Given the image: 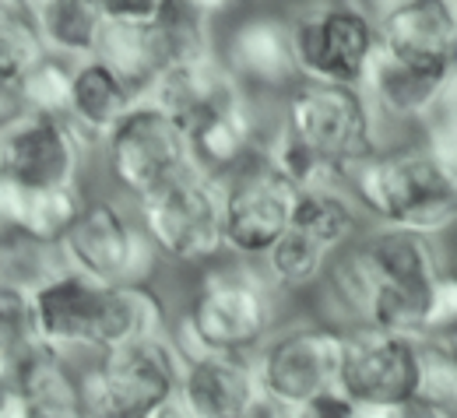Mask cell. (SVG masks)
<instances>
[{"label":"cell","mask_w":457,"mask_h":418,"mask_svg":"<svg viewBox=\"0 0 457 418\" xmlns=\"http://www.w3.org/2000/svg\"><path fill=\"white\" fill-rule=\"evenodd\" d=\"M282 296L261 264L215 260L194 282L170 338L183 362L201 356H253L278 327Z\"/></svg>","instance_id":"obj_1"},{"label":"cell","mask_w":457,"mask_h":418,"mask_svg":"<svg viewBox=\"0 0 457 418\" xmlns=\"http://www.w3.org/2000/svg\"><path fill=\"white\" fill-rule=\"evenodd\" d=\"M345 190L377 229H404L426 239L457 229V179L447 176L419 141H387L348 173Z\"/></svg>","instance_id":"obj_2"},{"label":"cell","mask_w":457,"mask_h":418,"mask_svg":"<svg viewBox=\"0 0 457 418\" xmlns=\"http://www.w3.org/2000/svg\"><path fill=\"white\" fill-rule=\"evenodd\" d=\"M370 285L362 324L422 341V306L429 285L447 271L436 239L404 229H373L352 242Z\"/></svg>","instance_id":"obj_3"},{"label":"cell","mask_w":457,"mask_h":418,"mask_svg":"<svg viewBox=\"0 0 457 418\" xmlns=\"http://www.w3.org/2000/svg\"><path fill=\"white\" fill-rule=\"evenodd\" d=\"M183 356L170 334L145 338L78 362V401L85 418H159L170 408Z\"/></svg>","instance_id":"obj_4"},{"label":"cell","mask_w":457,"mask_h":418,"mask_svg":"<svg viewBox=\"0 0 457 418\" xmlns=\"http://www.w3.org/2000/svg\"><path fill=\"white\" fill-rule=\"evenodd\" d=\"M278 119L313 155H320L331 166L342 186L352 169H359L387 144L384 123L370 110L359 88L299 81L288 95H282Z\"/></svg>","instance_id":"obj_5"},{"label":"cell","mask_w":457,"mask_h":418,"mask_svg":"<svg viewBox=\"0 0 457 418\" xmlns=\"http://www.w3.org/2000/svg\"><path fill=\"white\" fill-rule=\"evenodd\" d=\"M130 208L159 260L176 267H208L226 257L219 179L187 169Z\"/></svg>","instance_id":"obj_6"},{"label":"cell","mask_w":457,"mask_h":418,"mask_svg":"<svg viewBox=\"0 0 457 418\" xmlns=\"http://www.w3.org/2000/svg\"><path fill=\"white\" fill-rule=\"evenodd\" d=\"M63 271L92 285H152L159 253L134 218V208L120 197H88L78 222L57 246Z\"/></svg>","instance_id":"obj_7"},{"label":"cell","mask_w":457,"mask_h":418,"mask_svg":"<svg viewBox=\"0 0 457 418\" xmlns=\"http://www.w3.org/2000/svg\"><path fill=\"white\" fill-rule=\"evenodd\" d=\"M288 43L299 81L362 88L377 57L373 7L366 4H310L288 11Z\"/></svg>","instance_id":"obj_8"},{"label":"cell","mask_w":457,"mask_h":418,"mask_svg":"<svg viewBox=\"0 0 457 418\" xmlns=\"http://www.w3.org/2000/svg\"><path fill=\"white\" fill-rule=\"evenodd\" d=\"M342 331L324 320L278 324L275 334L253 352V373L268 415L292 412L338 383Z\"/></svg>","instance_id":"obj_9"},{"label":"cell","mask_w":457,"mask_h":418,"mask_svg":"<svg viewBox=\"0 0 457 418\" xmlns=\"http://www.w3.org/2000/svg\"><path fill=\"white\" fill-rule=\"evenodd\" d=\"M99 155L106 179L127 204L145 201L148 193H155L159 186L190 169L183 130L148 99H137L127 110V117L99 144Z\"/></svg>","instance_id":"obj_10"},{"label":"cell","mask_w":457,"mask_h":418,"mask_svg":"<svg viewBox=\"0 0 457 418\" xmlns=\"http://www.w3.org/2000/svg\"><path fill=\"white\" fill-rule=\"evenodd\" d=\"M355 408H395L419 394V341L370 324L342 331L338 383Z\"/></svg>","instance_id":"obj_11"},{"label":"cell","mask_w":457,"mask_h":418,"mask_svg":"<svg viewBox=\"0 0 457 418\" xmlns=\"http://www.w3.org/2000/svg\"><path fill=\"white\" fill-rule=\"evenodd\" d=\"M92 144L67 123V117L21 113L0 127V179L21 190H50L85 183Z\"/></svg>","instance_id":"obj_12"},{"label":"cell","mask_w":457,"mask_h":418,"mask_svg":"<svg viewBox=\"0 0 457 418\" xmlns=\"http://www.w3.org/2000/svg\"><path fill=\"white\" fill-rule=\"evenodd\" d=\"M295 193L271 166L253 159L222 179V233L226 257L261 264V257L288 233Z\"/></svg>","instance_id":"obj_13"},{"label":"cell","mask_w":457,"mask_h":418,"mask_svg":"<svg viewBox=\"0 0 457 418\" xmlns=\"http://www.w3.org/2000/svg\"><path fill=\"white\" fill-rule=\"evenodd\" d=\"M219 60L232 81L261 102V95H288L299 85L292 43H288V14L250 11L219 39Z\"/></svg>","instance_id":"obj_14"},{"label":"cell","mask_w":457,"mask_h":418,"mask_svg":"<svg viewBox=\"0 0 457 418\" xmlns=\"http://www.w3.org/2000/svg\"><path fill=\"white\" fill-rule=\"evenodd\" d=\"M377 53L433 78H454V7L447 0H395L373 7Z\"/></svg>","instance_id":"obj_15"},{"label":"cell","mask_w":457,"mask_h":418,"mask_svg":"<svg viewBox=\"0 0 457 418\" xmlns=\"http://www.w3.org/2000/svg\"><path fill=\"white\" fill-rule=\"evenodd\" d=\"M253 356H201L183 362L176 394L159 418H264Z\"/></svg>","instance_id":"obj_16"},{"label":"cell","mask_w":457,"mask_h":418,"mask_svg":"<svg viewBox=\"0 0 457 418\" xmlns=\"http://www.w3.org/2000/svg\"><path fill=\"white\" fill-rule=\"evenodd\" d=\"M32 324L43 348L71 358L88 362L96 356V327H99V302L103 285H92L71 271H60L36 285L32 292Z\"/></svg>","instance_id":"obj_17"},{"label":"cell","mask_w":457,"mask_h":418,"mask_svg":"<svg viewBox=\"0 0 457 418\" xmlns=\"http://www.w3.org/2000/svg\"><path fill=\"white\" fill-rule=\"evenodd\" d=\"M179 130H183V141H187L190 169L222 183V179L239 173L243 166H250L257 159L261 134H264L261 102L250 99V102L228 106V110L208 113L201 119H190Z\"/></svg>","instance_id":"obj_18"},{"label":"cell","mask_w":457,"mask_h":418,"mask_svg":"<svg viewBox=\"0 0 457 418\" xmlns=\"http://www.w3.org/2000/svg\"><path fill=\"white\" fill-rule=\"evenodd\" d=\"M145 99L152 106H159L166 117L176 119V127H187L190 119H201L208 113L228 110V106L250 102V95L232 81V74L222 67L219 50L208 53V57L183 60V63L166 67L152 81Z\"/></svg>","instance_id":"obj_19"},{"label":"cell","mask_w":457,"mask_h":418,"mask_svg":"<svg viewBox=\"0 0 457 418\" xmlns=\"http://www.w3.org/2000/svg\"><path fill=\"white\" fill-rule=\"evenodd\" d=\"M451 88H454V78H433V74L411 70L398 60L377 53L359 92L366 95L370 110L384 123V130L391 123L419 130L429 119V113L447 99Z\"/></svg>","instance_id":"obj_20"},{"label":"cell","mask_w":457,"mask_h":418,"mask_svg":"<svg viewBox=\"0 0 457 418\" xmlns=\"http://www.w3.org/2000/svg\"><path fill=\"white\" fill-rule=\"evenodd\" d=\"M159 334H170V306L155 285H103L96 356Z\"/></svg>","instance_id":"obj_21"},{"label":"cell","mask_w":457,"mask_h":418,"mask_svg":"<svg viewBox=\"0 0 457 418\" xmlns=\"http://www.w3.org/2000/svg\"><path fill=\"white\" fill-rule=\"evenodd\" d=\"M137 102V95L106 70L99 60H81L71 67V102H67V123L99 152L106 134L113 130L127 110Z\"/></svg>","instance_id":"obj_22"},{"label":"cell","mask_w":457,"mask_h":418,"mask_svg":"<svg viewBox=\"0 0 457 418\" xmlns=\"http://www.w3.org/2000/svg\"><path fill=\"white\" fill-rule=\"evenodd\" d=\"M288 233L310 239L328 257H338L362 236V211L345 186H313L299 190L288 218Z\"/></svg>","instance_id":"obj_23"},{"label":"cell","mask_w":457,"mask_h":418,"mask_svg":"<svg viewBox=\"0 0 457 418\" xmlns=\"http://www.w3.org/2000/svg\"><path fill=\"white\" fill-rule=\"evenodd\" d=\"M32 29L39 36L43 53L63 63H81L96 57L103 7L81 0H50V4H25Z\"/></svg>","instance_id":"obj_24"},{"label":"cell","mask_w":457,"mask_h":418,"mask_svg":"<svg viewBox=\"0 0 457 418\" xmlns=\"http://www.w3.org/2000/svg\"><path fill=\"white\" fill-rule=\"evenodd\" d=\"M222 7L215 4H187V0H162V14L152 25V39L162 60V70L183 60L208 57L219 50L215 18Z\"/></svg>","instance_id":"obj_25"},{"label":"cell","mask_w":457,"mask_h":418,"mask_svg":"<svg viewBox=\"0 0 457 418\" xmlns=\"http://www.w3.org/2000/svg\"><path fill=\"white\" fill-rule=\"evenodd\" d=\"M92 60H99L106 70H113L137 99H145L152 81L162 74V60H159V50H155L152 29H127V25L103 21L99 46H96Z\"/></svg>","instance_id":"obj_26"},{"label":"cell","mask_w":457,"mask_h":418,"mask_svg":"<svg viewBox=\"0 0 457 418\" xmlns=\"http://www.w3.org/2000/svg\"><path fill=\"white\" fill-rule=\"evenodd\" d=\"M335 257H328L320 246H313L310 239L286 233L264 257H261V271L264 278L275 285L278 296H295L306 289H317L328 275V264Z\"/></svg>","instance_id":"obj_27"},{"label":"cell","mask_w":457,"mask_h":418,"mask_svg":"<svg viewBox=\"0 0 457 418\" xmlns=\"http://www.w3.org/2000/svg\"><path fill=\"white\" fill-rule=\"evenodd\" d=\"M46 57L25 4H0V88L14 92L18 81Z\"/></svg>","instance_id":"obj_28"},{"label":"cell","mask_w":457,"mask_h":418,"mask_svg":"<svg viewBox=\"0 0 457 418\" xmlns=\"http://www.w3.org/2000/svg\"><path fill=\"white\" fill-rule=\"evenodd\" d=\"M71 67L63 60L43 57L21 81H18V102L21 113H36V117H67V102H71Z\"/></svg>","instance_id":"obj_29"},{"label":"cell","mask_w":457,"mask_h":418,"mask_svg":"<svg viewBox=\"0 0 457 418\" xmlns=\"http://www.w3.org/2000/svg\"><path fill=\"white\" fill-rule=\"evenodd\" d=\"M419 401L457 418V362L447 352L444 338L419 341Z\"/></svg>","instance_id":"obj_30"},{"label":"cell","mask_w":457,"mask_h":418,"mask_svg":"<svg viewBox=\"0 0 457 418\" xmlns=\"http://www.w3.org/2000/svg\"><path fill=\"white\" fill-rule=\"evenodd\" d=\"M32 348H39V338H36V324H32L29 289L0 282V365L11 369Z\"/></svg>","instance_id":"obj_31"},{"label":"cell","mask_w":457,"mask_h":418,"mask_svg":"<svg viewBox=\"0 0 457 418\" xmlns=\"http://www.w3.org/2000/svg\"><path fill=\"white\" fill-rule=\"evenodd\" d=\"M419 144L447 176L457 179V78L447 99L419 127Z\"/></svg>","instance_id":"obj_32"},{"label":"cell","mask_w":457,"mask_h":418,"mask_svg":"<svg viewBox=\"0 0 457 418\" xmlns=\"http://www.w3.org/2000/svg\"><path fill=\"white\" fill-rule=\"evenodd\" d=\"M457 327V275L447 267L426 292L422 306V338H444Z\"/></svg>","instance_id":"obj_33"},{"label":"cell","mask_w":457,"mask_h":418,"mask_svg":"<svg viewBox=\"0 0 457 418\" xmlns=\"http://www.w3.org/2000/svg\"><path fill=\"white\" fill-rule=\"evenodd\" d=\"M264 418H362V408H355L348 398H345L338 387L317 394L313 401L292 408V412H282V415H264Z\"/></svg>","instance_id":"obj_34"},{"label":"cell","mask_w":457,"mask_h":418,"mask_svg":"<svg viewBox=\"0 0 457 418\" xmlns=\"http://www.w3.org/2000/svg\"><path fill=\"white\" fill-rule=\"evenodd\" d=\"M362 418H451V415L440 412V408H433V405H426V401H419V398H411V401L395 405V408H377V412L362 408Z\"/></svg>","instance_id":"obj_35"},{"label":"cell","mask_w":457,"mask_h":418,"mask_svg":"<svg viewBox=\"0 0 457 418\" xmlns=\"http://www.w3.org/2000/svg\"><path fill=\"white\" fill-rule=\"evenodd\" d=\"M21 401H18V394H14V383H11V376H7V369L0 365V418H21Z\"/></svg>","instance_id":"obj_36"},{"label":"cell","mask_w":457,"mask_h":418,"mask_svg":"<svg viewBox=\"0 0 457 418\" xmlns=\"http://www.w3.org/2000/svg\"><path fill=\"white\" fill-rule=\"evenodd\" d=\"M21 418H85L81 408H54V412H25Z\"/></svg>","instance_id":"obj_37"},{"label":"cell","mask_w":457,"mask_h":418,"mask_svg":"<svg viewBox=\"0 0 457 418\" xmlns=\"http://www.w3.org/2000/svg\"><path fill=\"white\" fill-rule=\"evenodd\" d=\"M444 345H447V352H451L454 362H457V327L451 331V334H444Z\"/></svg>","instance_id":"obj_38"},{"label":"cell","mask_w":457,"mask_h":418,"mask_svg":"<svg viewBox=\"0 0 457 418\" xmlns=\"http://www.w3.org/2000/svg\"><path fill=\"white\" fill-rule=\"evenodd\" d=\"M451 7H454V78H457V0Z\"/></svg>","instance_id":"obj_39"}]
</instances>
